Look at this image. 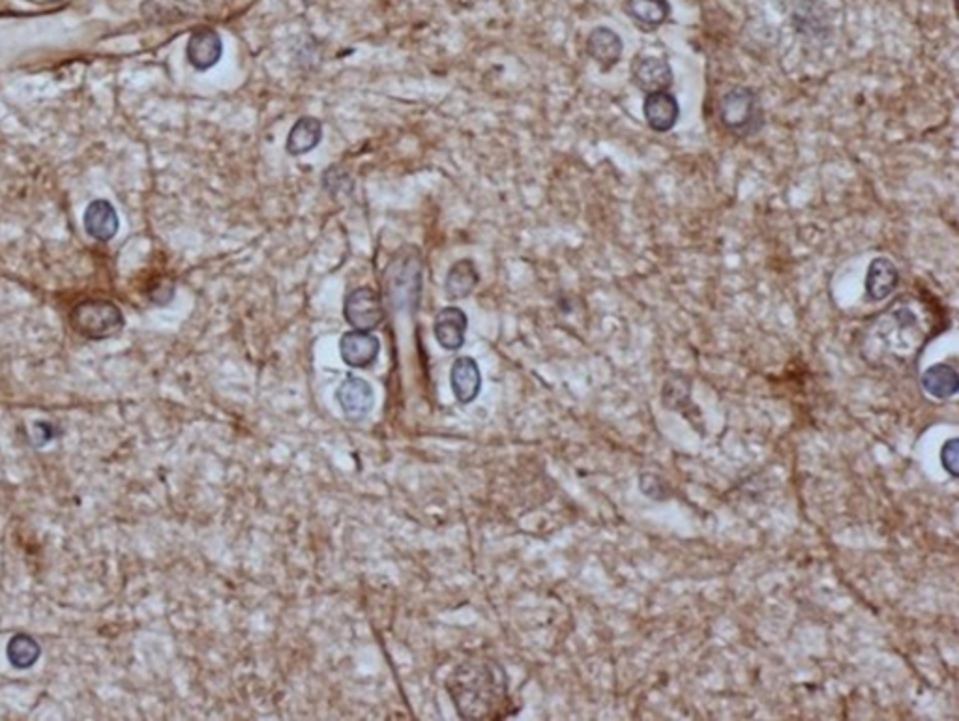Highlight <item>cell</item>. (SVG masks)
<instances>
[{
    "label": "cell",
    "mask_w": 959,
    "mask_h": 721,
    "mask_svg": "<svg viewBox=\"0 0 959 721\" xmlns=\"http://www.w3.org/2000/svg\"><path fill=\"white\" fill-rule=\"evenodd\" d=\"M933 315L913 296H903L873 317L862 332L860 353L868 364L903 369L913 366L933 336Z\"/></svg>",
    "instance_id": "1"
},
{
    "label": "cell",
    "mask_w": 959,
    "mask_h": 721,
    "mask_svg": "<svg viewBox=\"0 0 959 721\" xmlns=\"http://www.w3.org/2000/svg\"><path fill=\"white\" fill-rule=\"evenodd\" d=\"M461 720H501L512 714L508 677L493 660H469L458 665L446 680Z\"/></svg>",
    "instance_id": "2"
},
{
    "label": "cell",
    "mask_w": 959,
    "mask_h": 721,
    "mask_svg": "<svg viewBox=\"0 0 959 721\" xmlns=\"http://www.w3.org/2000/svg\"><path fill=\"white\" fill-rule=\"evenodd\" d=\"M718 120L729 137L744 141L763 132L767 115L757 90L737 85L723 92L718 102Z\"/></svg>",
    "instance_id": "3"
},
{
    "label": "cell",
    "mask_w": 959,
    "mask_h": 721,
    "mask_svg": "<svg viewBox=\"0 0 959 721\" xmlns=\"http://www.w3.org/2000/svg\"><path fill=\"white\" fill-rule=\"evenodd\" d=\"M386 295L396 309H413L422 291V257L414 248H403L386 268Z\"/></svg>",
    "instance_id": "4"
},
{
    "label": "cell",
    "mask_w": 959,
    "mask_h": 721,
    "mask_svg": "<svg viewBox=\"0 0 959 721\" xmlns=\"http://www.w3.org/2000/svg\"><path fill=\"white\" fill-rule=\"evenodd\" d=\"M70 321L75 332L92 341L115 338L124 328V313L111 300H85L75 306Z\"/></svg>",
    "instance_id": "5"
},
{
    "label": "cell",
    "mask_w": 959,
    "mask_h": 721,
    "mask_svg": "<svg viewBox=\"0 0 959 721\" xmlns=\"http://www.w3.org/2000/svg\"><path fill=\"white\" fill-rule=\"evenodd\" d=\"M630 77L637 89L645 94L671 90L675 85V74L671 64L664 57L656 55H635L630 66Z\"/></svg>",
    "instance_id": "6"
},
{
    "label": "cell",
    "mask_w": 959,
    "mask_h": 721,
    "mask_svg": "<svg viewBox=\"0 0 959 721\" xmlns=\"http://www.w3.org/2000/svg\"><path fill=\"white\" fill-rule=\"evenodd\" d=\"M345 319L356 330H373L383 323V300L371 287H360L345 298Z\"/></svg>",
    "instance_id": "7"
},
{
    "label": "cell",
    "mask_w": 959,
    "mask_h": 721,
    "mask_svg": "<svg viewBox=\"0 0 959 721\" xmlns=\"http://www.w3.org/2000/svg\"><path fill=\"white\" fill-rule=\"evenodd\" d=\"M643 117L652 132L669 133L680 120V103L669 90L650 92L643 102Z\"/></svg>",
    "instance_id": "8"
},
{
    "label": "cell",
    "mask_w": 959,
    "mask_h": 721,
    "mask_svg": "<svg viewBox=\"0 0 959 721\" xmlns=\"http://www.w3.org/2000/svg\"><path fill=\"white\" fill-rule=\"evenodd\" d=\"M585 49H587V55L598 64V68L604 74H609L622 59L624 42L619 32L609 27H596L591 30Z\"/></svg>",
    "instance_id": "9"
},
{
    "label": "cell",
    "mask_w": 959,
    "mask_h": 721,
    "mask_svg": "<svg viewBox=\"0 0 959 721\" xmlns=\"http://www.w3.org/2000/svg\"><path fill=\"white\" fill-rule=\"evenodd\" d=\"M900 268L888 257H875L866 272V298L870 302H885L900 287Z\"/></svg>",
    "instance_id": "10"
},
{
    "label": "cell",
    "mask_w": 959,
    "mask_h": 721,
    "mask_svg": "<svg viewBox=\"0 0 959 721\" xmlns=\"http://www.w3.org/2000/svg\"><path fill=\"white\" fill-rule=\"evenodd\" d=\"M223 44L220 34L214 29L193 30L188 47H186V57L195 70L207 72L212 66H216L222 59Z\"/></svg>",
    "instance_id": "11"
},
{
    "label": "cell",
    "mask_w": 959,
    "mask_h": 721,
    "mask_svg": "<svg viewBox=\"0 0 959 721\" xmlns=\"http://www.w3.org/2000/svg\"><path fill=\"white\" fill-rule=\"evenodd\" d=\"M340 353L347 366L368 368L381 353V341L366 330H353L341 338Z\"/></svg>",
    "instance_id": "12"
},
{
    "label": "cell",
    "mask_w": 959,
    "mask_h": 721,
    "mask_svg": "<svg viewBox=\"0 0 959 721\" xmlns=\"http://www.w3.org/2000/svg\"><path fill=\"white\" fill-rule=\"evenodd\" d=\"M793 29L813 42L825 40L830 34L827 8L819 0H800L793 10Z\"/></svg>",
    "instance_id": "13"
},
{
    "label": "cell",
    "mask_w": 959,
    "mask_h": 721,
    "mask_svg": "<svg viewBox=\"0 0 959 721\" xmlns=\"http://www.w3.org/2000/svg\"><path fill=\"white\" fill-rule=\"evenodd\" d=\"M336 398L340 403L341 411L345 412V416L351 420L366 418L375 403L373 388L364 379H358V377H349L345 383L341 384Z\"/></svg>",
    "instance_id": "14"
},
{
    "label": "cell",
    "mask_w": 959,
    "mask_h": 721,
    "mask_svg": "<svg viewBox=\"0 0 959 721\" xmlns=\"http://www.w3.org/2000/svg\"><path fill=\"white\" fill-rule=\"evenodd\" d=\"M622 6L635 27L645 32L660 29L671 17L669 0H624Z\"/></svg>",
    "instance_id": "15"
},
{
    "label": "cell",
    "mask_w": 959,
    "mask_h": 721,
    "mask_svg": "<svg viewBox=\"0 0 959 721\" xmlns=\"http://www.w3.org/2000/svg\"><path fill=\"white\" fill-rule=\"evenodd\" d=\"M467 315L459 308H444L435 319V338L446 351H458L465 343L467 334Z\"/></svg>",
    "instance_id": "16"
},
{
    "label": "cell",
    "mask_w": 959,
    "mask_h": 721,
    "mask_svg": "<svg viewBox=\"0 0 959 721\" xmlns=\"http://www.w3.org/2000/svg\"><path fill=\"white\" fill-rule=\"evenodd\" d=\"M450 381H452V390L459 403L467 405L478 398L480 388H482V375L480 368L469 356H461L450 371Z\"/></svg>",
    "instance_id": "17"
},
{
    "label": "cell",
    "mask_w": 959,
    "mask_h": 721,
    "mask_svg": "<svg viewBox=\"0 0 959 721\" xmlns=\"http://www.w3.org/2000/svg\"><path fill=\"white\" fill-rule=\"evenodd\" d=\"M85 229L92 238L107 242L119 231V214L105 199H96L85 212Z\"/></svg>",
    "instance_id": "18"
},
{
    "label": "cell",
    "mask_w": 959,
    "mask_h": 721,
    "mask_svg": "<svg viewBox=\"0 0 959 721\" xmlns=\"http://www.w3.org/2000/svg\"><path fill=\"white\" fill-rule=\"evenodd\" d=\"M920 384L931 398H954L959 388L958 371L950 364H935L922 373Z\"/></svg>",
    "instance_id": "19"
},
{
    "label": "cell",
    "mask_w": 959,
    "mask_h": 721,
    "mask_svg": "<svg viewBox=\"0 0 959 721\" xmlns=\"http://www.w3.org/2000/svg\"><path fill=\"white\" fill-rule=\"evenodd\" d=\"M323 139V124L315 117H302L296 120L293 130L287 137V152L293 156H302L319 147Z\"/></svg>",
    "instance_id": "20"
},
{
    "label": "cell",
    "mask_w": 959,
    "mask_h": 721,
    "mask_svg": "<svg viewBox=\"0 0 959 721\" xmlns=\"http://www.w3.org/2000/svg\"><path fill=\"white\" fill-rule=\"evenodd\" d=\"M476 285H478V270L471 259H461L458 263H454L448 270L446 283H444L446 295L452 300L471 295Z\"/></svg>",
    "instance_id": "21"
},
{
    "label": "cell",
    "mask_w": 959,
    "mask_h": 721,
    "mask_svg": "<svg viewBox=\"0 0 959 721\" xmlns=\"http://www.w3.org/2000/svg\"><path fill=\"white\" fill-rule=\"evenodd\" d=\"M6 656L15 669H30L42 656V647L27 633H17L6 648Z\"/></svg>",
    "instance_id": "22"
},
{
    "label": "cell",
    "mask_w": 959,
    "mask_h": 721,
    "mask_svg": "<svg viewBox=\"0 0 959 721\" xmlns=\"http://www.w3.org/2000/svg\"><path fill=\"white\" fill-rule=\"evenodd\" d=\"M941 461H943V467L950 476H958V439H950V441L945 442L943 446V452H941Z\"/></svg>",
    "instance_id": "23"
}]
</instances>
